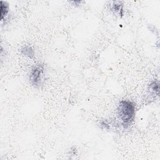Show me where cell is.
Here are the masks:
<instances>
[{"instance_id":"obj_1","label":"cell","mask_w":160,"mask_h":160,"mask_svg":"<svg viewBox=\"0 0 160 160\" xmlns=\"http://www.w3.org/2000/svg\"><path fill=\"white\" fill-rule=\"evenodd\" d=\"M118 115L124 128H128L134 121L135 105L130 100L120 102L118 108Z\"/></svg>"},{"instance_id":"obj_2","label":"cell","mask_w":160,"mask_h":160,"mask_svg":"<svg viewBox=\"0 0 160 160\" xmlns=\"http://www.w3.org/2000/svg\"><path fill=\"white\" fill-rule=\"evenodd\" d=\"M43 73L44 68L42 65H37L33 68L30 73V80L33 85L38 87L42 85Z\"/></svg>"},{"instance_id":"obj_3","label":"cell","mask_w":160,"mask_h":160,"mask_svg":"<svg viewBox=\"0 0 160 160\" xmlns=\"http://www.w3.org/2000/svg\"><path fill=\"white\" fill-rule=\"evenodd\" d=\"M21 51L24 55H25V56H28L30 58H33L34 57V50L30 46H23L22 48Z\"/></svg>"},{"instance_id":"obj_4","label":"cell","mask_w":160,"mask_h":160,"mask_svg":"<svg viewBox=\"0 0 160 160\" xmlns=\"http://www.w3.org/2000/svg\"><path fill=\"white\" fill-rule=\"evenodd\" d=\"M113 11H114L115 13H118L119 15L123 16V5L122 4V2H114L112 7Z\"/></svg>"},{"instance_id":"obj_5","label":"cell","mask_w":160,"mask_h":160,"mask_svg":"<svg viewBox=\"0 0 160 160\" xmlns=\"http://www.w3.org/2000/svg\"><path fill=\"white\" fill-rule=\"evenodd\" d=\"M9 11V5L6 2H1V20L8 14Z\"/></svg>"},{"instance_id":"obj_6","label":"cell","mask_w":160,"mask_h":160,"mask_svg":"<svg viewBox=\"0 0 160 160\" xmlns=\"http://www.w3.org/2000/svg\"><path fill=\"white\" fill-rule=\"evenodd\" d=\"M149 89L151 92H153L154 94L158 95L159 91V82L157 81L153 82L149 86Z\"/></svg>"},{"instance_id":"obj_7","label":"cell","mask_w":160,"mask_h":160,"mask_svg":"<svg viewBox=\"0 0 160 160\" xmlns=\"http://www.w3.org/2000/svg\"><path fill=\"white\" fill-rule=\"evenodd\" d=\"M102 126H103L106 129H109V125L106 123V122H102Z\"/></svg>"}]
</instances>
